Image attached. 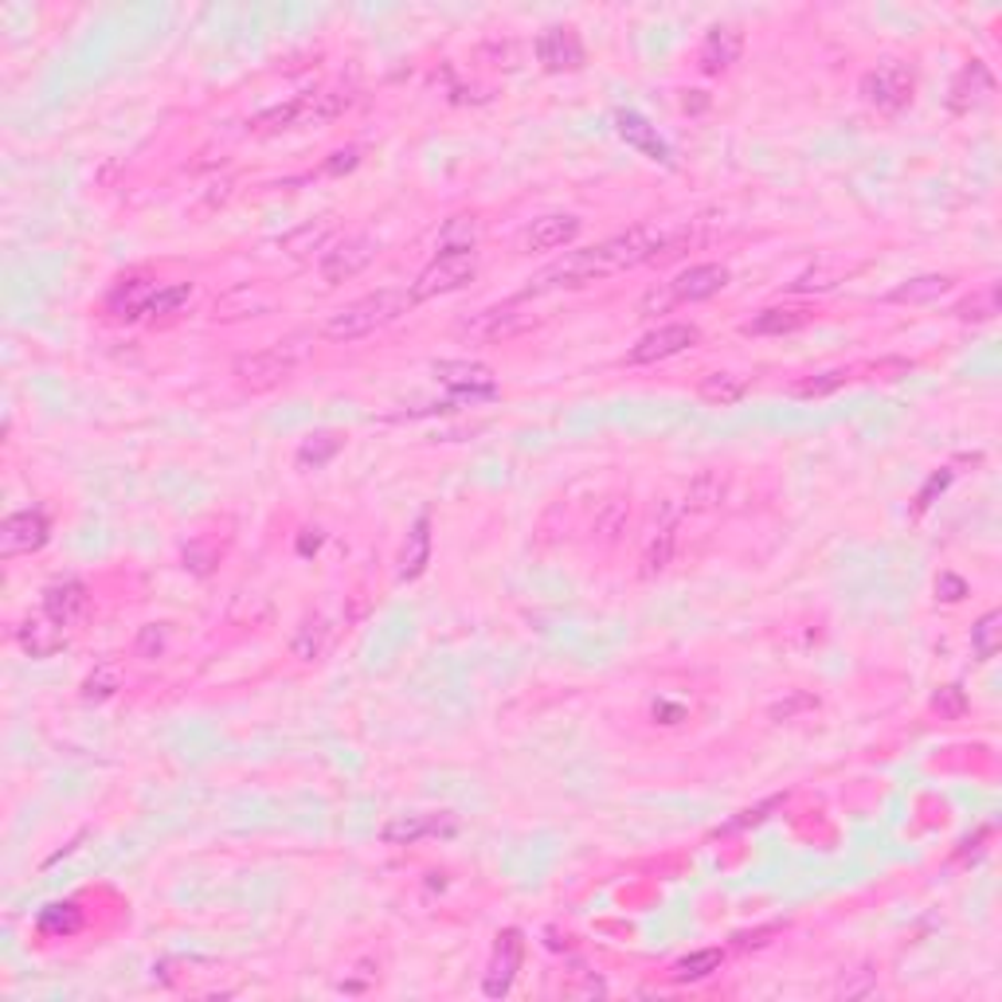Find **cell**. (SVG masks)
<instances>
[{
  "mask_svg": "<svg viewBox=\"0 0 1002 1002\" xmlns=\"http://www.w3.org/2000/svg\"><path fill=\"white\" fill-rule=\"evenodd\" d=\"M48 517L40 509H24V514L4 517L0 525V552L4 557H20V552H35L48 545Z\"/></svg>",
  "mask_w": 1002,
  "mask_h": 1002,
  "instance_id": "cell-10",
  "label": "cell"
},
{
  "mask_svg": "<svg viewBox=\"0 0 1002 1002\" xmlns=\"http://www.w3.org/2000/svg\"><path fill=\"white\" fill-rule=\"evenodd\" d=\"M991 95H994L991 71H987L983 63H971V67H963L960 75H956L948 103H951V110L956 114H968V110H975V106H983Z\"/></svg>",
  "mask_w": 1002,
  "mask_h": 1002,
  "instance_id": "cell-19",
  "label": "cell"
},
{
  "mask_svg": "<svg viewBox=\"0 0 1002 1002\" xmlns=\"http://www.w3.org/2000/svg\"><path fill=\"white\" fill-rule=\"evenodd\" d=\"M580 235V220L576 215H540L532 220V228L521 235L525 251H560Z\"/></svg>",
  "mask_w": 1002,
  "mask_h": 1002,
  "instance_id": "cell-18",
  "label": "cell"
},
{
  "mask_svg": "<svg viewBox=\"0 0 1002 1002\" xmlns=\"http://www.w3.org/2000/svg\"><path fill=\"white\" fill-rule=\"evenodd\" d=\"M728 286V271L717 263H702V266H689V271H682V275L669 283V291H674L677 302H705L713 298V294H720Z\"/></svg>",
  "mask_w": 1002,
  "mask_h": 1002,
  "instance_id": "cell-16",
  "label": "cell"
},
{
  "mask_svg": "<svg viewBox=\"0 0 1002 1002\" xmlns=\"http://www.w3.org/2000/svg\"><path fill=\"white\" fill-rule=\"evenodd\" d=\"M740 52H745V35H740L737 28H713L702 43V67L709 71V75H717V71L732 67V63L740 60Z\"/></svg>",
  "mask_w": 1002,
  "mask_h": 1002,
  "instance_id": "cell-21",
  "label": "cell"
},
{
  "mask_svg": "<svg viewBox=\"0 0 1002 1002\" xmlns=\"http://www.w3.org/2000/svg\"><path fill=\"white\" fill-rule=\"evenodd\" d=\"M306 352H309V345L302 341V337H294V341H278V345H271V349L247 352V357L235 360V380H240L243 388H255V392L275 388V384H283L294 369H298L302 360H306Z\"/></svg>",
  "mask_w": 1002,
  "mask_h": 1002,
  "instance_id": "cell-3",
  "label": "cell"
},
{
  "mask_svg": "<svg viewBox=\"0 0 1002 1002\" xmlns=\"http://www.w3.org/2000/svg\"><path fill=\"white\" fill-rule=\"evenodd\" d=\"M956 314H960L963 321H991V317L999 314V291H994V286H987L983 294H975L971 302L956 306Z\"/></svg>",
  "mask_w": 1002,
  "mask_h": 1002,
  "instance_id": "cell-38",
  "label": "cell"
},
{
  "mask_svg": "<svg viewBox=\"0 0 1002 1002\" xmlns=\"http://www.w3.org/2000/svg\"><path fill=\"white\" fill-rule=\"evenodd\" d=\"M521 951H525V943H521V932H517V928H509V932L497 936L494 960H489L486 983H482V991H486L489 999H502V994H509L517 971H521Z\"/></svg>",
  "mask_w": 1002,
  "mask_h": 1002,
  "instance_id": "cell-11",
  "label": "cell"
},
{
  "mask_svg": "<svg viewBox=\"0 0 1002 1002\" xmlns=\"http://www.w3.org/2000/svg\"><path fill=\"white\" fill-rule=\"evenodd\" d=\"M474 275H478V259H474V251L471 255H439L431 266H423L420 278L412 283V298L428 302V298H439V294L463 291V286L474 283Z\"/></svg>",
  "mask_w": 1002,
  "mask_h": 1002,
  "instance_id": "cell-6",
  "label": "cell"
},
{
  "mask_svg": "<svg viewBox=\"0 0 1002 1002\" xmlns=\"http://www.w3.org/2000/svg\"><path fill=\"white\" fill-rule=\"evenodd\" d=\"M17 639L24 646V654H32V658H52V654H60L67 646V626L55 623L48 611H40V615H28L20 623Z\"/></svg>",
  "mask_w": 1002,
  "mask_h": 1002,
  "instance_id": "cell-13",
  "label": "cell"
},
{
  "mask_svg": "<svg viewBox=\"0 0 1002 1002\" xmlns=\"http://www.w3.org/2000/svg\"><path fill=\"white\" fill-rule=\"evenodd\" d=\"M532 326H537V317L509 302V306H494L466 317L463 326H458V337H466L471 345H497V341H514V337H521Z\"/></svg>",
  "mask_w": 1002,
  "mask_h": 1002,
  "instance_id": "cell-5",
  "label": "cell"
},
{
  "mask_svg": "<svg viewBox=\"0 0 1002 1002\" xmlns=\"http://www.w3.org/2000/svg\"><path fill=\"white\" fill-rule=\"evenodd\" d=\"M345 106H349V95L317 91V95H302V98H294V103L259 114V118L251 122V129L271 134V129H294V126H326V122H334Z\"/></svg>",
  "mask_w": 1002,
  "mask_h": 1002,
  "instance_id": "cell-4",
  "label": "cell"
},
{
  "mask_svg": "<svg viewBox=\"0 0 1002 1002\" xmlns=\"http://www.w3.org/2000/svg\"><path fill=\"white\" fill-rule=\"evenodd\" d=\"M811 321V309H799V306H771L763 314H756L752 321L745 326L748 337H783V334H795Z\"/></svg>",
  "mask_w": 1002,
  "mask_h": 1002,
  "instance_id": "cell-22",
  "label": "cell"
},
{
  "mask_svg": "<svg viewBox=\"0 0 1002 1002\" xmlns=\"http://www.w3.org/2000/svg\"><path fill=\"white\" fill-rule=\"evenodd\" d=\"M936 591H940V600H948V603H960L963 595H968V583L960 580V576H940V583H936Z\"/></svg>",
  "mask_w": 1002,
  "mask_h": 1002,
  "instance_id": "cell-43",
  "label": "cell"
},
{
  "mask_svg": "<svg viewBox=\"0 0 1002 1002\" xmlns=\"http://www.w3.org/2000/svg\"><path fill=\"white\" fill-rule=\"evenodd\" d=\"M474 240H478V220L474 215H454V220H446L443 235H439V255H471Z\"/></svg>",
  "mask_w": 1002,
  "mask_h": 1002,
  "instance_id": "cell-26",
  "label": "cell"
},
{
  "mask_svg": "<svg viewBox=\"0 0 1002 1002\" xmlns=\"http://www.w3.org/2000/svg\"><path fill=\"white\" fill-rule=\"evenodd\" d=\"M443 826H439V819H431V814H400V819H392V823L380 831V838L388 842V846H412V842H420L423 834H439Z\"/></svg>",
  "mask_w": 1002,
  "mask_h": 1002,
  "instance_id": "cell-24",
  "label": "cell"
},
{
  "mask_svg": "<svg viewBox=\"0 0 1002 1002\" xmlns=\"http://www.w3.org/2000/svg\"><path fill=\"white\" fill-rule=\"evenodd\" d=\"M913 86H917L913 83V71L900 67V63H885V67L862 75V98L869 106H877V110L897 114L913 103Z\"/></svg>",
  "mask_w": 1002,
  "mask_h": 1002,
  "instance_id": "cell-7",
  "label": "cell"
},
{
  "mask_svg": "<svg viewBox=\"0 0 1002 1002\" xmlns=\"http://www.w3.org/2000/svg\"><path fill=\"white\" fill-rule=\"evenodd\" d=\"M956 286L951 275H920V278H908L900 283L897 291L889 294V302H908V306H920V302H936Z\"/></svg>",
  "mask_w": 1002,
  "mask_h": 1002,
  "instance_id": "cell-25",
  "label": "cell"
},
{
  "mask_svg": "<svg viewBox=\"0 0 1002 1002\" xmlns=\"http://www.w3.org/2000/svg\"><path fill=\"white\" fill-rule=\"evenodd\" d=\"M329 232H334V223L321 220V223H306V228H298L294 235H286L283 240V251L286 255H309V251H321L329 240Z\"/></svg>",
  "mask_w": 1002,
  "mask_h": 1002,
  "instance_id": "cell-31",
  "label": "cell"
},
{
  "mask_svg": "<svg viewBox=\"0 0 1002 1002\" xmlns=\"http://www.w3.org/2000/svg\"><path fill=\"white\" fill-rule=\"evenodd\" d=\"M615 126H619V138H623L626 146L639 149L643 157H651V161H658V165H674V154H669V146L658 138V129H654L651 122L643 118V114L619 110L615 114Z\"/></svg>",
  "mask_w": 1002,
  "mask_h": 1002,
  "instance_id": "cell-14",
  "label": "cell"
},
{
  "mask_svg": "<svg viewBox=\"0 0 1002 1002\" xmlns=\"http://www.w3.org/2000/svg\"><path fill=\"white\" fill-rule=\"evenodd\" d=\"M537 60L545 63V71H576L583 63V43L568 28H549L537 40Z\"/></svg>",
  "mask_w": 1002,
  "mask_h": 1002,
  "instance_id": "cell-17",
  "label": "cell"
},
{
  "mask_svg": "<svg viewBox=\"0 0 1002 1002\" xmlns=\"http://www.w3.org/2000/svg\"><path fill=\"white\" fill-rule=\"evenodd\" d=\"M435 377H439V384L471 395V400L474 395L497 392V377L486 369V365H478V360H435Z\"/></svg>",
  "mask_w": 1002,
  "mask_h": 1002,
  "instance_id": "cell-12",
  "label": "cell"
},
{
  "mask_svg": "<svg viewBox=\"0 0 1002 1002\" xmlns=\"http://www.w3.org/2000/svg\"><path fill=\"white\" fill-rule=\"evenodd\" d=\"M412 306H415L412 291H377V294H369V298L337 309L326 326H321V337H326V341H337V345L360 341V337H369V334H377V329L400 321Z\"/></svg>",
  "mask_w": 1002,
  "mask_h": 1002,
  "instance_id": "cell-2",
  "label": "cell"
},
{
  "mask_svg": "<svg viewBox=\"0 0 1002 1002\" xmlns=\"http://www.w3.org/2000/svg\"><path fill=\"white\" fill-rule=\"evenodd\" d=\"M720 960H725V956H720L717 948L682 956V960L669 968V979H674V983H702V979H709L713 971H720Z\"/></svg>",
  "mask_w": 1002,
  "mask_h": 1002,
  "instance_id": "cell-27",
  "label": "cell"
},
{
  "mask_svg": "<svg viewBox=\"0 0 1002 1002\" xmlns=\"http://www.w3.org/2000/svg\"><path fill=\"white\" fill-rule=\"evenodd\" d=\"M874 987H877V971L874 968H857L838 983V994L842 999H862V994H869Z\"/></svg>",
  "mask_w": 1002,
  "mask_h": 1002,
  "instance_id": "cell-40",
  "label": "cell"
},
{
  "mask_svg": "<svg viewBox=\"0 0 1002 1002\" xmlns=\"http://www.w3.org/2000/svg\"><path fill=\"white\" fill-rule=\"evenodd\" d=\"M850 380V372L846 369H831V372H819V377H806V380H799L791 392L799 395V400H819V395H831V392H838L842 384Z\"/></svg>",
  "mask_w": 1002,
  "mask_h": 1002,
  "instance_id": "cell-35",
  "label": "cell"
},
{
  "mask_svg": "<svg viewBox=\"0 0 1002 1002\" xmlns=\"http://www.w3.org/2000/svg\"><path fill=\"white\" fill-rule=\"evenodd\" d=\"M341 451V439L337 435H329V431H321V435H309L306 443H302V451H298V463L302 466H326L334 454Z\"/></svg>",
  "mask_w": 1002,
  "mask_h": 1002,
  "instance_id": "cell-36",
  "label": "cell"
},
{
  "mask_svg": "<svg viewBox=\"0 0 1002 1002\" xmlns=\"http://www.w3.org/2000/svg\"><path fill=\"white\" fill-rule=\"evenodd\" d=\"M291 651L298 654L302 662H317L321 654L329 651V623L326 619H309V623H302V631L294 634Z\"/></svg>",
  "mask_w": 1002,
  "mask_h": 1002,
  "instance_id": "cell-29",
  "label": "cell"
},
{
  "mask_svg": "<svg viewBox=\"0 0 1002 1002\" xmlns=\"http://www.w3.org/2000/svg\"><path fill=\"white\" fill-rule=\"evenodd\" d=\"M674 545H677V532L674 525H662L658 537H651V545H646V557H643V576H658L662 568L674 560Z\"/></svg>",
  "mask_w": 1002,
  "mask_h": 1002,
  "instance_id": "cell-32",
  "label": "cell"
},
{
  "mask_svg": "<svg viewBox=\"0 0 1002 1002\" xmlns=\"http://www.w3.org/2000/svg\"><path fill=\"white\" fill-rule=\"evenodd\" d=\"M157 291H161V283H154V278H126V283L114 286V294L106 298V306H110L114 317H126V321H134V317H149V302H154Z\"/></svg>",
  "mask_w": 1002,
  "mask_h": 1002,
  "instance_id": "cell-20",
  "label": "cell"
},
{
  "mask_svg": "<svg viewBox=\"0 0 1002 1002\" xmlns=\"http://www.w3.org/2000/svg\"><path fill=\"white\" fill-rule=\"evenodd\" d=\"M431 560V521L420 517L408 532V545H403V557H400V576L403 580H415V576L428 568Z\"/></svg>",
  "mask_w": 1002,
  "mask_h": 1002,
  "instance_id": "cell-23",
  "label": "cell"
},
{
  "mask_svg": "<svg viewBox=\"0 0 1002 1002\" xmlns=\"http://www.w3.org/2000/svg\"><path fill=\"white\" fill-rule=\"evenodd\" d=\"M192 298V283H161V291L149 302V317H169L177 314L184 302Z\"/></svg>",
  "mask_w": 1002,
  "mask_h": 1002,
  "instance_id": "cell-37",
  "label": "cell"
},
{
  "mask_svg": "<svg viewBox=\"0 0 1002 1002\" xmlns=\"http://www.w3.org/2000/svg\"><path fill=\"white\" fill-rule=\"evenodd\" d=\"M674 306H677L674 291H669V286H654V291H646V294H643V302H639V314H643V317L669 314Z\"/></svg>",
  "mask_w": 1002,
  "mask_h": 1002,
  "instance_id": "cell-41",
  "label": "cell"
},
{
  "mask_svg": "<svg viewBox=\"0 0 1002 1002\" xmlns=\"http://www.w3.org/2000/svg\"><path fill=\"white\" fill-rule=\"evenodd\" d=\"M932 709L948 720H960L963 713H968V694H963L960 686H943L940 694L932 697Z\"/></svg>",
  "mask_w": 1002,
  "mask_h": 1002,
  "instance_id": "cell-39",
  "label": "cell"
},
{
  "mask_svg": "<svg viewBox=\"0 0 1002 1002\" xmlns=\"http://www.w3.org/2000/svg\"><path fill=\"white\" fill-rule=\"evenodd\" d=\"M165 646V631H157V626H146L138 639V658H157Z\"/></svg>",
  "mask_w": 1002,
  "mask_h": 1002,
  "instance_id": "cell-42",
  "label": "cell"
},
{
  "mask_svg": "<svg viewBox=\"0 0 1002 1002\" xmlns=\"http://www.w3.org/2000/svg\"><path fill=\"white\" fill-rule=\"evenodd\" d=\"M686 243V232H669V228H631L623 235L595 243L588 251H572V255L557 259L552 266H545L529 286L532 294H552V291H580V286L600 283V278L623 275L631 266H643L651 259L677 255V247Z\"/></svg>",
  "mask_w": 1002,
  "mask_h": 1002,
  "instance_id": "cell-1",
  "label": "cell"
},
{
  "mask_svg": "<svg viewBox=\"0 0 1002 1002\" xmlns=\"http://www.w3.org/2000/svg\"><path fill=\"white\" fill-rule=\"evenodd\" d=\"M999 646H1002V615L999 611H987V615L971 626V651H975L979 662H987L999 654Z\"/></svg>",
  "mask_w": 1002,
  "mask_h": 1002,
  "instance_id": "cell-30",
  "label": "cell"
},
{
  "mask_svg": "<svg viewBox=\"0 0 1002 1002\" xmlns=\"http://www.w3.org/2000/svg\"><path fill=\"white\" fill-rule=\"evenodd\" d=\"M78 925H83V913H78V905H52V908H43V917H40V932L43 936H71V932H78Z\"/></svg>",
  "mask_w": 1002,
  "mask_h": 1002,
  "instance_id": "cell-33",
  "label": "cell"
},
{
  "mask_svg": "<svg viewBox=\"0 0 1002 1002\" xmlns=\"http://www.w3.org/2000/svg\"><path fill=\"white\" fill-rule=\"evenodd\" d=\"M702 400L709 403H720V408H728V403H740L748 392V380L737 377V372H709V377L702 380Z\"/></svg>",
  "mask_w": 1002,
  "mask_h": 1002,
  "instance_id": "cell-28",
  "label": "cell"
},
{
  "mask_svg": "<svg viewBox=\"0 0 1002 1002\" xmlns=\"http://www.w3.org/2000/svg\"><path fill=\"white\" fill-rule=\"evenodd\" d=\"M86 608H91V591L83 580H60L43 591V611L63 626H75L86 615Z\"/></svg>",
  "mask_w": 1002,
  "mask_h": 1002,
  "instance_id": "cell-15",
  "label": "cell"
},
{
  "mask_svg": "<svg viewBox=\"0 0 1002 1002\" xmlns=\"http://www.w3.org/2000/svg\"><path fill=\"white\" fill-rule=\"evenodd\" d=\"M697 341H702V329L697 326H662L634 345V349L626 352V360H631V365H658V360H669V357H677V352L694 349Z\"/></svg>",
  "mask_w": 1002,
  "mask_h": 1002,
  "instance_id": "cell-9",
  "label": "cell"
},
{
  "mask_svg": "<svg viewBox=\"0 0 1002 1002\" xmlns=\"http://www.w3.org/2000/svg\"><path fill=\"white\" fill-rule=\"evenodd\" d=\"M380 243L372 240V235H349V240L334 243V247L321 255V278H326V286H341L349 283V278H357L365 266L377 259Z\"/></svg>",
  "mask_w": 1002,
  "mask_h": 1002,
  "instance_id": "cell-8",
  "label": "cell"
},
{
  "mask_svg": "<svg viewBox=\"0 0 1002 1002\" xmlns=\"http://www.w3.org/2000/svg\"><path fill=\"white\" fill-rule=\"evenodd\" d=\"M118 689H122V669L114 666V662H103V666L83 682L86 702H106V697H114Z\"/></svg>",
  "mask_w": 1002,
  "mask_h": 1002,
  "instance_id": "cell-34",
  "label": "cell"
}]
</instances>
